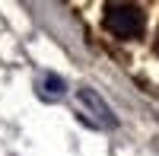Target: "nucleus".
Wrapping results in <instances>:
<instances>
[{
	"label": "nucleus",
	"mask_w": 159,
	"mask_h": 156,
	"mask_svg": "<svg viewBox=\"0 0 159 156\" xmlns=\"http://www.w3.org/2000/svg\"><path fill=\"white\" fill-rule=\"evenodd\" d=\"M105 29L115 38H137L143 35V10L137 3H105Z\"/></svg>",
	"instance_id": "nucleus-1"
},
{
	"label": "nucleus",
	"mask_w": 159,
	"mask_h": 156,
	"mask_svg": "<svg viewBox=\"0 0 159 156\" xmlns=\"http://www.w3.org/2000/svg\"><path fill=\"white\" fill-rule=\"evenodd\" d=\"M76 99H80V105H83L92 118H96L99 124H105V127H115L118 124V118H115V112L108 108V102H105L96 89H89V86H80L76 89Z\"/></svg>",
	"instance_id": "nucleus-2"
},
{
	"label": "nucleus",
	"mask_w": 159,
	"mask_h": 156,
	"mask_svg": "<svg viewBox=\"0 0 159 156\" xmlns=\"http://www.w3.org/2000/svg\"><path fill=\"white\" fill-rule=\"evenodd\" d=\"M45 93H48V96H64V80L54 76V73H48V76H45Z\"/></svg>",
	"instance_id": "nucleus-3"
}]
</instances>
